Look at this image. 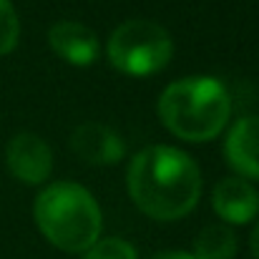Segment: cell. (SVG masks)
<instances>
[{
	"label": "cell",
	"mask_w": 259,
	"mask_h": 259,
	"mask_svg": "<svg viewBox=\"0 0 259 259\" xmlns=\"http://www.w3.org/2000/svg\"><path fill=\"white\" fill-rule=\"evenodd\" d=\"M126 186L134 204L151 219H184L201 196L199 166L179 149L149 146L139 151L126 171Z\"/></svg>",
	"instance_id": "6da1fadb"
},
{
	"label": "cell",
	"mask_w": 259,
	"mask_h": 259,
	"mask_svg": "<svg viewBox=\"0 0 259 259\" xmlns=\"http://www.w3.org/2000/svg\"><path fill=\"white\" fill-rule=\"evenodd\" d=\"M159 116L176 139L201 144L219 136L229 123L232 98L217 78L189 76L161 93Z\"/></svg>",
	"instance_id": "7a4b0ae2"
},
{
	"label": "cell",
	"mask_w": 259,
	"mask_h": 259,
	"mask_svg": "<svg viewBox=\"0 0 259 259\" xmlns=\"http://www.w3.org/2000/svg\"><path fill=\"white\" fill-rule=\"evenodd\" d=\"M43 237L71 254L86 252L98 242L101 209L93 194L76 181H56L46 186L33 206Z\"/></svg>",
	"instance_id": "3957f363"
},
{
	"label": "cell",
	"mask_w": 259,
	"mask_h": 259,
	"mask_svg": "<svg viewBox=\"0 0 259 259\" xmlns=\"http://www.w3.org/2000/svg\"><path fill=\"white\" fill-rule=\"evenodd\" d=\"M108 61L126 76H151L169 66L174 40L164 25L154 20H126L121 23L106 46Z\"/></svg>",
	"instance_id": "277c9868"
},
{
	"label": "cell",
	"mask_w": 259,
	"mask_h": 259,
	"mask_svg": "<svg viewBox=\"0 0 259 259\" xmlns=\"http://www.w3.org/2000/svg\"><path fill=\"white\" fill-rule=\"evenodd\" d=\"M8 171L28 186L43 184L53 169V151L38 134H18L5 146Z\"/></svg>",
	"instance_id": "5b68a950"
},
{
	"label": "cell",
	"mask_w": 259,
	"mask_h": 259,
	"mask_svg": "<svg viewBox=\"0 0 259 259\" xmlns=\"http://www.w3.org/2000/svg\"><path fill=\"white\" fill-rule=\"evenodd\" d=\"M71 149L83 164H91V166L118 164L126 154V144L113 128L103 123H91V121L81 123L71 134Z\"/></svg>",
	"instance_id": "8992f818"
},
{
	"label": "cell",
	"mask_w": 259,
	"mask_h": 259,
	"mask_svg": "<svg viewBox=\"0 0 259 259\" xmlns=\"http://www.w3.org/2000/svg\"><path fill=\"white\" fill-rule=\"evenodd\" d=\"M211 206L224 224H249L259 211V191L242 176H227L214 186Z\"/></svg>",
	"instance_id": "52a82bcc"
},
{
	"label": "cell",
	"mask_w": 259,
	"mask_h": 259,
	"mask_svg": "<svg viewBox=\"0 0 259 259\" xmlns=\"http://www.w3.org/2000/svg\"><path fill=\"white\" fill-rule=\"evenodd\" d=\"M48 46L71 66H91L98 56L96 33L78 20H58L48 30Z\"/></svg>",
	"instance_id": "ba28073f"
},
{
	"label": "cell",
	"mask_w": 259,
	"mask_h": 259,
	"mask_svg": "<svg viewBox=\"0 0 259 259\" xmlns=\"http://www.w3.org/2000/svg\"><path fill=\"white\" fill-rule=\"evenodd\" d=\"M224 156L242 179H259V116H244L229 128Z\"/></svg>",
	"instance_id": "9c48e42d"
},
{
	"label": "cell",
	"mask_w": 259,
	"mask_h": 259,
	"mask_svg": "<svg viewBox=\"0 0 259 259\" xmlns=\"http://www.w3.org/2000/svg\"><path fill=\"white\" fill-rule=\"evenodd\" d=\"M237 254V234L229 224H209L194 239V259H232Z\"/></svg>",
	"instance_id": "30bf717a"
},
{
	"label": "cell",
	"mask_w": 259,
	"mask_h": 259,
	"mask_svg": "<svg viewBox=\"0 0 259 259\" xmlns=\"http://www.w3.org/2000/svg\"><path fill=\"white\" fill-rule=\"evenodd\" d=\"M18 38H20L18 13L10 5V0H0V56L10 53L18 46Z\"/></svg>",
	"instance_id": "8fae6325"
},
{
	"label": "cell",
	"mask_w": 259,
	"mask_h": 259,
	"mask_svg": "<svg viewBox=\"0 0 259 259\" xmlns=\"http://www.w3.org/2000/svg\"><path fill=\"white\" fill-rule=\"evenodd\" d=\"M83 259H139L136 257V249L118 239V237H111V239H98L91 249H86V257Z\"/></svg>",
	"instance_id": "7c38bea8"
},
{
	"label": "cell",
	"mask_w": 259,
	"mask_h": 259,
	"mask_svg": "<svg viewBox=\"0 0 259 259\" xmlns=\"http://www.w3.org/2000/svg\"><path fill=\"white\" fill-rule=\"evenodd\" d=\"M151 259H194V254H186V252H161Z\"/></svg>",
	"instance_id": "4fadbf2b"
},
{
	"label": "cell",
	"mask_w": 259,
	"mask_h": 259,
	"mask_svg": "<svg viewBox=\"0 0 259 259\" xmlns=\"http://www.w3.org/2000/svg\"><path fill=\"white\" fill-rule=\"evenodd\" d=\"M249 247H252L254 259H259V224L254 227V232H252V237H249Z\"/></svg>",
	"instance_id": "5bb4252c"
}]
</instances>
